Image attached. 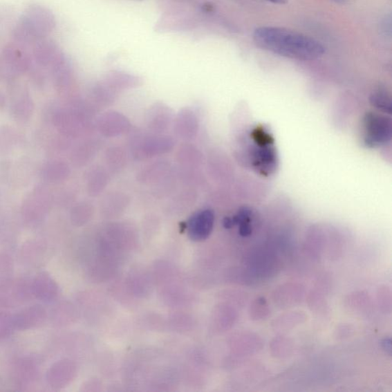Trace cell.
<instances>
[{"instance_id": "2", "label": "cell", "mask_w": 392, "mask_h": 392, "mask_svg": "<svg viewBox=\"0 0 392 392\" xmlns=\"http://www.w3.org/2000/svg\"><path fill=\"white\" fill-rule=\"evenodd\" d=\"M55 26V17L51 10L44 6L32 4L12 26V41L31 48L39 41L47 39Z\"/></svg>"}, {"instance_id": "18", "label": "cell", "mask_w": 392, "mask_h": 392, "mask_svg": "<svg viewBox=\"0 0 392 392\" xmlns=\"http://www.w3.org/2000/svg\"><path fill=\"white\" fill-rule=\"evenodd\" d=\"M369 101L374 108L388 115L392 113V100L389 92L384 88L375 90L371 95Z\"/></svg>"}, {"instance_id": "4", "label": "cell", "mask_w": 392, "mask_h": 392, "mask_svg": "<svg viewBox=\"0 0 392 392\" xmlns=\"http://www.w3.org/2000/svg\"><path fill=\"white\" fill-rule=\"evenodd\" d=\"M363 142L373 148L388 144L392 138V121L387 116L368 112L362 119Z\"/></svg>"}, {"instance_id": "26", "label": "cell", "mask_w": 392, "mask_h": 392, "mask_svg": "<svg viewBox=\"0 0 392 392\" xmlns=\"http://www.w3.org/2000/svg\"><path fill=\"white\" fill-rule=\"evenodd\" d=\"M266 1L272 3L274 4L283 5L286 4L289 0H266Z\"/></svg>"}, {"instance_id": "12", "label": "cell", "mask_w": 392, "mask_h": 392, "mask_svg": "<svg viewBox=\"0 0 392 392\" xmlns=\"http://www.w3.org/2000/svg\"><path fill=\"white\" fill-rule=\"evenodd\" d=\"M75 366L73 362L62 360L49 367L46 375L48 386L55 390L62 389L68 386L73 380Z\"/></svg>"}, {"instance_id": "5", "label": "cell", "mask_w": 392, "mask_h": 392, "mask_svg": "<svg viewBox=\"0 0 392 392\" xmlns=\"http://www.w3.org/2000/svg\"><path fill=\"white\" fill-rule=\"evenodd\" d=\"M1 58L7 80L18 78L28 73L33 61L28 48L10 41L3 48Z\"/></svg>"}, {"instance_id": "15", "label": "cell", "mask_w": 392, "mask_h": 392, "mask_svg": "<svg viewBox=\"0 0 392 392\" xmlns=\"http://www.w3.org/2000/svg\"><path fill=\"white\" fill-rule=\"evenodd\" d=\"M22 140L18 132L10 126H0V156L10 154Z\"/></svg>"}, {"instance_id": "20", "label": "cell", "mask_w": 392, "mask_h": 392, "mask_svg": "<svg viewBox=\"0 0 392 392\" xmlns=\"http://www.w3.org/2000/svg\"><path fill=\"white\" fill-rule=\"evenodd\" d=\"M90 212L88 205L80 203L75 206L71 212V222L75 225H81L86 221Z\"/></svg>"}, {"instance_id": "24", "label": "cell", "mask_w": 392, "mask_h": 392, "mask_svg": "<svg viewBox=\"0 0 392 392\" xmlns=\"http://www.w3.org/2000/svg\"><path fill=\"white\" fill-rule=\"evenodd\" d=\"M6 97L4 93L0 91V110H4L6 109Z\"/></svg>"}, {"instance_id": "1", "label": "cell", "mask_w": 392, "mask_h": 392, "mask_svg": "<svg viewBox=\"0 0 392 392\" xmlns=\"http://www.w3.org/2000/svg\"><path fill=\"white\" fill-rule=\"evenodd\" d=\"M253 39L265 51L297 61H315L325 53L324 46L308 35L287 28L261 26L256 28Z\"/></svg>"}, {"instance_id": "23", "label": "cell", "mask_w": 392, "mask_h": 392, "mask_svg": "<svg viewBox=\"0 0 392 392\" xmlns=\"http://www.w3.org/2000/svg\"><path fill=\"white\" fill-rule=\"evenodd\" d=\"M12 11L6 6H0V35L8 30L13 18Z\"/></svg>"}, {"instance_id": "14", "label": "cell", "mask_w": 392, "mask_h": 392, "mask_svg": "<svg viewBox=\"0 0 392 392\" xmlns=\"http://www.w3.org/2000/svg\"><path fill=\"white\" fill-rule=\"evenodd\" d=\"M46 245L44 241L28 240L20 248L19 256L26 265H35L45 256Z\"/></svg>"}, {"instance_id": "27", "label": "cell", "mask_w": 392, "mask_h": 392, "mask_svg": "<svg viewBox=\"0 0 392 392\" xmlns=\"http://www.w3.org/2000/svg\"><path fill=\"white\" fill-rule=\"evenodd\" d=\"M330 1H333V2L336 3H339V4H345V3H348L349 1V0H330Z\"/></svg>"}, {"instance_id": "8", "label": "cell", "mask_w": 392, "mask_h": 392, "mask_svg": "<svg viewBox=\"0 0 392 392\" xmlns=\"http://www.w3.org/2000/svg\"><path fill=\"white\" fill-rule=\"evenodd\" d=\"M32 58L37 66L49 71L65 54L53 40L44 39L32 47Z\"/></svg>"}, {"instance_id": "9", "label": "cell", "mask_w": 392, "mask_h": 392, "mask_svg": "<svg viewBox=\"0 0 392 392\" xmlns=\"http://www.w3.org/2000/svg\"><path fill=\"white\" fill-rule=\"evenodd\" d=\"M274 142L259 144L254 142L251 149V158L253 167L262 175L268 176L275 172L277 168V156Z\"/></svg>"}, {"instance_id": "21", "label": "cell", "mask_w": 392, "mask_h": 392, "mask_svg": "<svg viewBox=\"0 0 392 392\" xmlns=\"http://www.w3.org/2000/svg\"><path fill=\"white\" fill-rule=\"evenodd\" d=\"M27 74L30 76V80L35 87L39 88L45 87L47 81V75L45 69L37 66L33 62L30 70L28 71Z\"/></svg>"}, {"instance_id": "11", "label": "cell", "mask_w": 392, "mask_h": 392, "mask_svg": "<svg viewBox=\"0 0 392 392\" xmlns=\"http://www.w3.org/2000/svg\"><path fill=\"white\" fill-rule=\"evenodd\" d=\"M33 297L44 303H51L59 295V287L51 274L41 272L32 281Z\"/></svg>"}, {"instance_id": "16", "label": "cell", "mask_w": 392, "mask_h": 392, "mask_svg": "<svg viewBox=\"0 0 392 392\" xmlns=\"http://www.w3.org/2000/svg\"><path fill=\"white\" fill-rule=\"evenodd\" d=\"M177 133L184 139H192L195 137L198 129L196 118L192 113L187 111L180 113L177 119Z\"/></svg>"}, {"instance_id": "22", "label": "cell", "mask_w": 392, "mask_h": 392, "mask_svg": "<svg viewBox=\"0 0 392 392\" xmlns=\"http://www.w3.org/2000/svg\"><path fill=\"white\" fill-rule=\"evenodd\" d=\"M109 81L111 84L115 86L126 87L127 85H133L137 83L138 80L134 77L120 73H113L109 77Z\"/></svg>"}, {"instance_id": "17", "label": "cell", "mask_w": 392, "mask_h": 392, "mask_svg": "<svg viewBox=\"0 0 392 392\" xmlns=\"http://www.w3.org/2000/svg\"><path fill=\"white\" fill-rule=\"evenodd\" d=\"M38 373V368L35 365L33 361L27 359L21 360L15 370L16 381L24 386V384L35 381Z\"/></svg>"}, {"instance_id": "3", "label": "cell", "mask_w": 392, "mask_h": 392, "mask_svg": "<svg viewBox=\"0 0 392 392\" xmlns=\"http://www.w3.org/2000/svg\"><path fill=\"white\" fill-rule=\"evenodd\" d=\"M52 206V198L48 191L41 187L35 189L24 201L21 216L26 225L38 227L46 219Z\"/></svg>"}, {"instance_id": "19", "label": "cell", "mask_w": 392, "mask_h": 392, "mask_svg": "<svg viewBox=\"0 0 392 392\" xmlns=\"http://www.w3.org/2000/svg\"><path fill=\"white\" fill-rule=\"evenodd\" d=\"M15 331L13 315L8 311L0 310V339L10 337Z\"/></svg>"}, {"instance_id": "25", "label": "cell", "mask_w": 392, "mask_h": 392, "mask_svg": "<svg viewBox=\"0 0 392 392\" xmlns=\"http://www.w3.org/2000/svg\"><path fill=\"white\" fill-rule=\"evenodd\" d=\"M3 78H5V70L1 58V55H0V82H1Z\"/></svg>"}, {"instance_id": "10", "label": "cell", "mask_w": 392, "mask_h": 392, "mask_svg": "<svg viewBox=\"0 0 392 392\" xmlns=\"http://www.w3.org/2000/svg\"><path fill=\"white\" fill-rule=\"evenodd\" d=\"M215 215L210 209H203L195 213L189 219L187 230L189 238L196 241L207 239L211 234Z\"/></svg>"}, {"instance_id": "13", "label": "cell", "mask_w": 392, "mask_h": 392, "mask_svg": "<svg viewBox=\"0 0 392 392\" xmlns=\"http://www.w3.org/2000/svg\"><path fill=\"white\" fill-rule=\"evenodd\" d=\"M70 175V168L66 162L59 160L46 162L41 169V179L50 184H59L66 180Z\"/></svg>"}, {"instance_id": "7", "label": "cell", "mask_w": 392, "mask_h": 392, "mask_svg": "<svg viewBox=\"0 0 392 392\" xmlns=\"http://www.w3.org/2000/svg\"><path fill=\"white\" fill-rule=\"evenodd\" d=\"M48 319V313L41 304L26 306L13 315L16 330L27 331L44 326Z\"/></svg>"}, {"instance_id": "6", "label": "cell", "mask_w": 392, "mask_h": 392, "mask_svg": "<svg viewBox=\"0 0 392 392\" xmlns=\"http://www.w3.org/2000/svg\"><path fill=\"white\" fill-rule=\"evenodd\" d=\"M10 95V112L14 120L19 124H26L33 115L35 104L30 91L18 78L9 80Z\"/></svg>"}]
</instances>
